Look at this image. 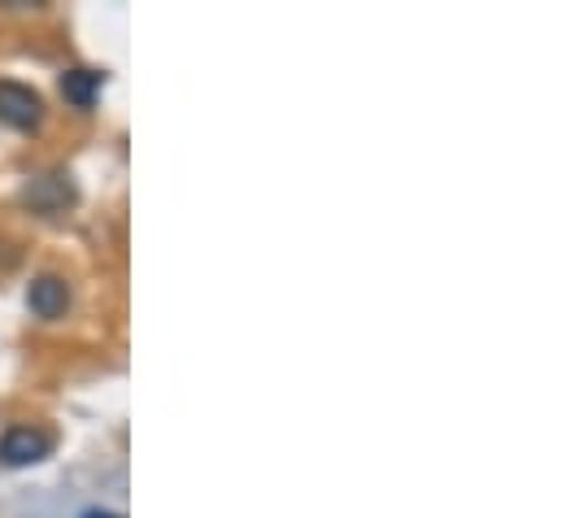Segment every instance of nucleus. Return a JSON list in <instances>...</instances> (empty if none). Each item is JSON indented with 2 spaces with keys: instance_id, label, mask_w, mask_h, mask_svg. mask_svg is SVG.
<instances>
[{
  "instance_id": "1",
  "label": "nucleus",
  "mask_w": 562,
  "mask_h": 518,
  "mask_svg": "<svg viewBox=\"0 0 562 518\" xmlns=\"http://www.w3.org/2000/svg\"><path fill=\"white\" fill-rule=\"evenodd\" d=\"M53 453V431L44 427H9L0 436V462L4 466H35Z\"/></svg>"
},
{
  "instance_id": "2",
  "label": "nucleus",
  "mask_w": 562,
  "mask_h": 518,
  "mask_svg": "<svg viewBox=\"0 0 562 518\" xmlns=\"http://www.w3.org/2000/svg\"><path fill=\"white\" fill-rule=\"evenodd\" d=\"M40 119H44L40 92L26 88V83L0 79V123H9V127H18V131H31V127H40Z\"/></svg>"
},
{
  "instance_id": "3",
  "label": "nucleus",
  "mask_w": 562,
  "mask_h": 518,
  "mask_svg": "<svg viewBox=\"0 0 562 518\" xmlns=\"http://www.w3.org/2000/svg\"><path fill=\"white\" fill-rule=\"evenodd\" d=\"M26 305H31V314H40V318H61L66 305H70V288H66V279H57V274H40V279L31 283V292H26Z\"/></svg>"
},
{
  "instance_id": "4",
  "label": "nucleus",
  "mask_w": 562,
  "mask_h": 518,
  "mask_svg": "<svg viewBox=\"0 0 562 518\" xmlns=\"http://www.w3.org/2000/svg\"><path fill=\"white\" fill-rule=\"evenodd\" d=\"M101 88H105V75H101V70H70V75L61 79V97H66L75 110H92L97 97H101Z\"/></svg>"
}]
</instances>
